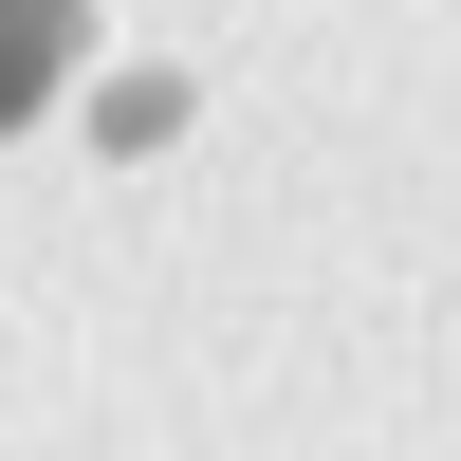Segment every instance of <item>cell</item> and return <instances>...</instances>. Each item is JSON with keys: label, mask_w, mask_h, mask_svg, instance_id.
<instances>
[{"label": "cell", "mask_w": 461, "mask_h": 461, "mask_svg": "<svg viewBox=\"0 0 461 461\" xmlns=\"http://www.w3.org/2000/svg\"><path fill=\"white\" fill-rule=\"evenodd\" d=\"M56 74H74V0H0V130L56 111Z\"/></svg>", "instance_id": "cell-1"}]
</instances>
